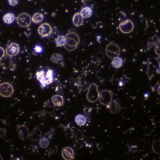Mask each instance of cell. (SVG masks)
Masks as SVG:
<instances>
[{
  "mask_svg": "<svg viewBox=\"0 0 160 160\" xmlns=\"http://www.w3.org/2000/svg\"><path fill=\"white\" fill-rule=\"evenodd\" d=\"M7 55L10 57L15 56L19 53L20 48L19 45L15 43H11L6 49Z\"/></svg>",
  "mask_w": 160,
  "mask_h": 160,
  "instance_id": "obj_11",
  "label": "cell"
},
{
  "mask_svg": "<svg viewBox=\"0 0 160 160\" xmlns=\"http://www.w3.org/2000/svg\"><path fill=\"white\" fill-rule=\"evenodd\" d=\"M58 148L56 146L51 147L49 149L46 150V154L47 155H50L56 153L58 152Z\"/></svg>",
  "mask_w": 160,
  "mask_h": 160,
  "instance_id": "obj_30",
  "label": "cell"
},
{
  "mask_svg": "<svg viewBox=\"0 0 160 160\" xmlns=\"http://www.w3.org/2000/svg\"><path fill=\"white\" fill-rule=\"evenodd\" d=\"M44 19V16L41 13H36L32 18V22L35 24H39L42 22Z\"/></svg>",
  "mask_w": 160,
  "mask_h": 160,
  "instance_id": "obj_25",
  "label": "cell"
},
{
  "mask_svg": "<svg viewBox=\"0 0 160 160\" xmlns=\"http://www.w3.org/2000/svg\"><path fill=\"white\" fill-rule=\"evenodd\" d=\"M109 109L111 113L117 114L121 110V106L119 103L116 100H112L109 105L107 106Z\"/></svg>",
  "mask_w": 160,
  "mask_h": 160,
  "instance_id": "obj_14",
  "label": "cell"
},
{
  "mask_svg": "<svg viewBox=\"0 0 160 160\" xmlns=\"http://www.w3.org/2000/svg\"><path fill=\"white\" fill-rule=\"evenodd\" d=\"M35 75L42 89L51 85L55 81L54 71L48 67H44L38 70L36 72Z\"/></svg>",
  "mask_w": 160,
  "mask_h": 160,
  "instance_id": "obj_1",
  "label": "cell"
},
{
  "mask_svg": "<svg viewBox=\"0 0 160 160\" xmlns=\"http://www.w3.org/2000/svg\"><path fill=\"white\" fill-rule=\"evenodd\" d=\"M43 109L44 111L48 113H52L55 111V106L53 103L52 101L48 99L44 103Z\"/></svg>",
  "mask_w": 160,
  "mask_h": 160,
  "instance_id": "obj_17",
  "label": "cell"
},
{
  "mask_svg": "<svg viewBox=\"0 0 160 160\" xmlns=\"http://www.w3.org/2000/svg\"><path fill=\"white\" fill-rule=\"evenodd\" d=\"M91 109L88 108H86L83 110V111L85 115L88 116V117H89V113L91 112Z\"/></svg>",
  "mask_w": 160,
  "mask_h": 160,
  "instance_id": "obj_35",
  "label": "cell"
},
{
  "mask_svg": "<svg viewBox=\"0 0 160 160\" xmlns=\"http://www.w3.org/2000/svg\"><path fill=\"white\" fill-rule=\"evenodd\" d=\"M133 23L131 20L127 19L120 23L119 28L121 32L124 34H128L131 33L134 29Z\"/></svg>",
  "mask_w": 160,
  "mask_h": 160,
  "instance_id": "obj_9",
  "label": "cell"
},
{
  "mask_svg": "<svg viewBox=\"0 0 160 160\" xmlns=\"http://www.w3.org/2000/svg\"><path fill=\"white\" fill-rule=\"evenodd\" d=\"M99 94L98 86L95 83L91 84L89 86L87 93V99L90 102H95L98 99Z\"/></svg>",
  "mask_w": 160,
  "mask_h": 160,
  "instance_id": "obj_3",
  "label": "cell"
},
{
  "mask_svg": "<svg viewBox=\"0 0 160 160\" xmlns=\"http://www.w3.org/2000/svg\"><path fill=\"white\" fill-rule=\"evenodd\" d=\"M34 49L35 52L38 54L41 53L43 51L42 47L38 45H36L34 48Z\"/></svg>",
  "mask_w": 160,
  "mask_h": 160,
  "instance_id": "obj_32",
  "label": "cell"
},
{
  "mask_svg": "<svg viewBox=\"0 0 160 160\" xmlns=\"http://www.w3.org/2000/svg\"><path fill=\"white\" fill-rule=\"evenodd\" d=\"M51 101L56 106L61 107L63 105L64 98L62 96L58 95H53L52 97Z\"/></svg>",
  "mask_w": 160,
  "mask_h": 160,
  "instance_id": "obj_22",
  "label": "cell"
},
{
  "mask_svg": "<svg viewBox=\"0 0 160 160\" xmlns=\"http://www.w3.org/2000/svg\"><path fill=\"white\" fill-rule=\"evenodd\" d=\"M59 32L58 30L57 29L56 27H54L52 28V32L49 36L48 37V39L51 41H55V40L59 36Z\"/></svg>",
  "mask_w": 160,
  "mask_h": 160,
  "instance_id": "obj_27",
  "label": "cell"
},
{
  "mask_svg": "<svg viewBox=\"0 0 160 160\" xmlns=\"http://www.w3.org/2000/svg\"><path fill=\"white\" fill-rule=\"evenodd\" d=\"M89 117L85 114H79L76 116L75 122L77 125L80 127L83 126L89 121Z\"/></svg>",
  "mask_w": 160,
  "mask_h": 160,
  "instance_id": "obj_12",
  "label": "cell"
},
{
  "mask_svg": "<svg viewBox=\"0 0 160 160\" xmlns=\"http://www.w3.org/2000/svg\"><path fill=\"white\" fill-rule=\"evenodd\" d=\"M8 4L11 6H15L18 5V0H8Z\"/></svg>",
  "mask_w": 160,
  "mask_h": 160,
  "instance_id": "obj_34",
  "label": "cell"
},
{
  "mask_svg": "<svg viewBox=\"0 0 160 160\" xmlns=\"http://www.w3.org/2000/svg\"><path fill=\"white\" fill-rule=\"evenodd\" d=\"M105 52L108 58L113 59L119 56L121 50L119 47L116 44L111 43L107 46Z\"/></svg>",
  "mask_w": 160,
  "mask_h": 160,
  "instance_id": "obj_6",
  "label": "cell"
},
{
  "mask_svg": "<svg viewBox=\"0 0 160 160\" xmlns=\"http://www.w3.org/2000/svg\"><path fill=\"white\" fill-rule=\"evenodd\" d=\"M52 28L49 24L44 23L40 25L38 32L42 38H48L52 31Z\"/></svg>",
  "mask_w": 160,
  "mask_h": 160,
  "instance_id": "obj_8",
  "label": "cell"
},
{
  "mask_svg": "<svg viewBox=\"0 0 160 160\" xmlns=\"http://www.w3.org/2000/svg\"><path fill=\"white\" fill-rule=\"evenodd\" d=\"M50 144L49 140L46 137L44 136L40 138L38 142V145L41 148H47Z\"/></svg>",
  "mask_w": 160,
  "mask_h": 160,
  "instance_id": "obj_26",
  "label": "cell"
},
{
  "mask_svg": "<svg viewBox=\"0 0 160 160\" xmlns=\"http://www.w3.org/2000/svg\"><path fill=\"white\" fill-rule=\"evenodd\" d=\"M62 155L65 160H72L75 157L74 150L70 147H65L62 150Z\"/></svg>",
  "mask_w": 160,
  "mask_h": 160,
  "instance_id": "obj_13",
  "label": "cell"
},
{
  "mask_svg": "<svg viewBox=\"0 0 160 160\" xmlns=\"http://www.w3.org/2000/svg\"><path fill=\"white\" fill-rule=\"evenodd\" d=\"M72 22L74 25L77 27L81 26L83 22V18L80 12H77L73 15Z\"/></svg>",
  "mask_w": 160,
  "mask_h": 160,
  "instance_id": "obj_19",
  "label": "cell"
},
{
  "mask_svg": "<svg viewBox=\"0 0 160 160\" xmlns=\"http://www.w3.org/2000/svg\"><path fill=\"white\" fill-rule=\"evenodd\" d=\"M50 60L54 63L60 65L62 67L64 66L63 58L61 54H53Z\"/></svg>",
  "mask_w": 160,
  "mask_h": 160,
  "instance_id": "obj_18",
  "label": "cell"
},
{
  "mask_svg": "<svg viewBox=\"0 0 160 160\" xmlns=\"http://www.w3.org/2000/svg\"><path fill=\"white\" fill-rule=\"evenodd\" d=\"M113 95L112 92L110 90H102L99 93L98 100L101 105L107 106L112 101Z\"/></svg>",
  "mask_w": 160,
  "mask_h": 160,
  "instance_id": "obj_4",
  "label": "cell"
},
{
  "mask_svg": "<svg viewBox=\"0 0 160 160\" xmlns=\"http://www.w3.org/2000/svg\"><path fill=\"white\" fill-rule=\"evenodd\" d=\"M17 131L20 139L25 140L28 138L29 135L28 127L24 125H19L17 126Z\"/></svg>",
  "mask_w": 160,
  "mask_h": 160,
  "instance_id": "obj_10",
  "label": "cell"
},
{
  "mask_svg": "<svg viewBox=\"0 0 160 160\" xmlns=\"http://www.w3.org/2000/svg\"><path fill=\"white\" fill-rule=\"evenodd\" d=\"M159 147H160V141H154L152 145V148L153 151L156 153L159 154Z\"/></svg>",
  "mask_w": 160,
  "mask_h": 160,
  "instance_id": "obj_31",
  "label": "cell"
},
{
  "mask_svg": "<svg viewBox=\"0 0 160 160\" xmlns=\"http://www.w3.org/2000/svg\"><path fill=\"white\" fill-rule=\"evenodd\" d=\"M42 137V133L39 128H35L32 132L29 133L28 138L32 141H38Z\"/></svg>",
  "mask_w": 160,
  "mask_h": 160,
  "instance_id": "obj_16",
  "label": "cell"
},
{
  "mask_svg": "<svg viewBox=\"0 0 160 160\" xmlns=\"http://www.w3.org/2000/svg\"><path fill=\"white\" fill-rule=\"evenodd\" d=\"M61 127L63 128L64 131H65L66 135L68 138H72L73 136V130L71 127L70 123H68L67 126L61 125Z\"/></svg>",
  "mask_w": 160,
  "mask_h": 160,
  "instance_id": "obj_24",
  "label": "cell"
},
{
  "mask_svg": "<svg viewBox=\"0 0 160 160\" xmlns=\"http://www.w3.org/2000/svg\"><path fill=\"white\" fill-rule=\"evenodd\" d=\"M15 15L12 12H8L5 14L2 18V20L4 23L8 25H10L13 23L16 19Z\"/></svg>",
  "mask_w": 160,
  "mask_h": 160,
  "instance_id": "obj_21",
  "label": "cell"
},
{
  "mask_svg": "<svg viewBox=\"0 0 160 160\" xmlns=\"http://www.w3.org/2000/svg\"><path fill=\"white\" fill-rule=\"evenodd\" d=\"M80 13L83 18H90L92 15V8L89 6L84 7L81 9Z\"/></svg>",
  "mask_w": 160,
  "mask_h": 160,
  "instance_id": "obj_20",
  "label": "cell"
},
{
  "mask_svg": "<svg viewBox=\"0 0 160 160\" xmlns=\"http://www.w3.org/2000/svg\"><path fill=\"white\" fill-rule=\"evenodd\" d=\"M80 43L79 37L74 32L68 33L65 37L64 47L67 51H72L76 49Z\"/></svg>",
  "mask_w": 160,
  "mask_h": 160,
  "instance_id": "obj_2",
  "label": "cell"
},
{
  "mask_svg": "<svg viewBox=\"0 0 160 160\" xmlns=\"http://www.w3.org/2000/svg\"><path fill=\"white\" fill-rule=\"evenodd\" d=\"M16 19L18 25L20 27L23 28H29L32 21L31 16L25 12L19 14Z\"/></svg>",
  "mask_w": 160,
  "mask_h": 160,
  "instance_id": "obj_5",
  "label": "cell"
},
{
  "mask_svg": "<svg viewBox=\"0 0 160 160\" xmlns=\"http://www.w3.org/2000/svg\"><path fill=\"white\" fill-rule=\"evenodd\" d=\"M5 51H4L3 48L0 47V59L1 58L5 55Z\"/></svg>",
  "mask_w": 160,
  "mask_h": 160,
  "instance_id": "obj_36",
  "label": "cell"
},
{
  "mask_svg": "<svg viewBox=\"0 0 160 160\" xmlns=\"http://www.w3.org/2000/svg\"><path fill=\"white\" fill-rule=\"evenodd\" d=\"M14 92V88L11 84L8 82L0 84V95L5 98L11 97Z\"/></svg>",
  "mask_w": 160,
  "mask_h": 160,
  "instance_id": "obj_7",
  "label": "cell"
},
{
  "mask_svg": "<svg viewBox=\"0 0 160 160\" xmlns=\"http://www.w3.org/2000/svg\"><path fill=\"white\" fill-rule=\"evenodd\" d=\"M123 64V60L121 58L118 57L113 58L111 62V65L113 68H119L122 67Z\"/></svg>",
  "mask_w": 160,
  "mask_h": 160,
  "instance_id": "obj_23",
  "label": "cell"
},
{
  "mask_svg": "<svg viewBox=\"0 0 160 160\" xmlns=\"http://www.w3.org/2000/svg\"><path fill=\"white\" fill-rule=\"evenodd\" d=\"M55 128H51L49 131L45 133L44 136L46 137L49 140L52 139L53 138L54 135H55Z\"/></svg>",
  "mask_w": 160,
  "mask_h": 160,
  "instance_id": "obj_29",
  "label": "cell"
},
{
  "mask_svg": "<svg viewBox=\"0 0 160 160\" xmlns=\"http://www.w3.org/2000/svg\"><path fill=\"white\" fill-rule=\"evenodd\" d=\"M55 42L57 47L64 46L65 42V36L64 35H59L55 39Z\"/></svg>",
  "mask_w": 160,
  "mask_h": 160,
  "instance_id": "obj_28",
  "label": "cell"
},
{
  "mask_svg": "<svg viewBox=\"0 0 160 160\" xmlns=\"http://www.w3.org/2000/svg\"><path fill=\"white\" fill-rule=\"evenodd\" d=\"M12 65V60L9 56L4 55L0 59V65L4 69H8Z\"/></svg>",
  "mask_w": 160,
  "mask_h": 160,
  "instance_id": "obj_15",
  "label": "cell"
},
{
  "mask_svg": "<svg viewBox=\"0 0 160 160\" xmlns=\"http://www.w3.org/2000/svg\"><path fill=\"white\" fill-rule=\"evenodd\" d=\"M7 131L5 128H0V138H3L6 136Z\"/></svg>",
  "mask_w": 160,
  "mask_h": 160,
  "instance_id": "obj_33",
  "label": "cell"
}]
</instances>
